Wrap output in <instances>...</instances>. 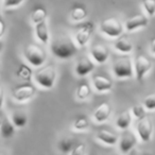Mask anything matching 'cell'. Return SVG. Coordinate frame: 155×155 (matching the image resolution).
Instances as JSON below:
<instances>
[{"instance_id":"obj_1","label":"cell","mask_w":155,"mask_h":155,"mask_svg":"<svg viewBox=\"0 0 155 155\" xmlns=\"http://www.w3.org/2000/svg\"><path fill=\"white\" fill-rule=\"evenodd\" d=\"M50 44V51L54 58L58 60H69L78 52V46L74 41L67 35H61L53 39Z\"/></svg>"},{"instance_id":"obj_2","label":"cell","mask_w":155,"mask_h":155,"mask_svg":"<svg viewBox=\"0 0 155 155\" xmlns=\"http://www.w3.org/2000/svg\"><path fill=\"white\" fill-rule=\"evenodd\" d=\"M58 79V70L52 64L43 65L38 67L34 73L35 83L43 89H51L54 87Z\"/></svg>"},{"instance_id":"obj_3","label":"cell","mask_w":155,"mask_h":155,"mask_svg":"<svg viewBox=\"0 0 155 155\" xmlns=\"http://www.w3.org/2000/svg\"><path fill=\"white\" fill-rule=\"evenodd\" d=\"M24 58L31 66L38 68L43 66L47 60V53L41 46L37 44H28L24 48Z\"/></svg>"},{"instance_id":"obj_4","label":"cell","mask_w":155,"mask_h":155,"mask_svg":"<svg viewBox=\"0 0 155 155\" xmlns=\"http://www.w3.org/2000/svg\"><path fill=\"white\" fill-rule=\"evenodd\" d=\"M113 73L118 79H131L134 75L132 58L127 54L115 58L113 63Z\"/></svg>"},{"instance_id":"obj_5","label":"cell","mask_w":155,"mask_h":155,"mask_svg":"<svg viewBox=\"0 0 155 155\" xmlns=\"http://www.w3.org/2000/svg\"><path fill=\"white\" fill-rule=\"evenodd\" d=\"M100 31L102 34L110 38H117L123 34L124 27L120 22V20H118L117 18L110 17L105 18L100 22Z\"/></svg>"},{"instance_id":"obj_6","label":"cell","mask_w":155,"mask_h":155,"mask_svg":"<svg viewBox=\"0 0 155 155\" xmlns=\"http://www.w3.org/2000/svg\"><path fill=\"white\" fill-rule=\"evenodd\" d=\"M36 95V87L30 82H25L12 91V99L17 103H26Z\"/></svg>"},{"instance_id":"obj_7","label":"cell","mask_w":155,"mask_h":155,"mask_svg":"<svg viewBox=\"0 0 155 155\" xmlns=\"http://www.w3.org/2000/svg\"><path fill=\"white\" fill-rule=\"evenodd\" d=\"M95 31V24L93 21L83 22L78 27L74 32V43L78 47H85L89 43Z\"/></svg>"},{"instance_id":"obj_8","label":"cell","mask_w":155,"mask_h":155,"mask_svg":"<svg viewBox=\"0 0 155 155\" xmlns=\"http://www.w3.org/2000/svg\"><path fill=\"white\" fill-rule=\"evenodd\" d=\"M133 69L136 80L141 81L152 69V63L146 55L139 54V55H137L134 58Z\"/></svg>"},{"instance_id":"obj_9","label":"cell","mask_w":155,"mask_h":155,"mask_svg":"<svg viewBox=\"0 0 155 155\" xmlns=\"http://www.w3.org/2000/svg\"><path fill=\"white\" fill-rule=\"evenodd\" d=\"M136 132L142 142H149L152 139L153 135V124L151 119L148 116L138 119L136 124Z\"/></svg>"},{"instance_id":"obj_10","label":"cell","mask_w":155,"mask_h":155,"mask_svg":"<svg viewBox=\"0 0 155 155\" xmlns=\"http://www.w3.org/2000/svg\"><path fill=\"white\" fill-rule=\"evenodd\" d=\"M118 144L120 152L123 153V154H127L137 144V136L133 132L129 131V129L124 130L121 136L119 137Z\"/></svg>"},{"instance_id":"obj_11","label":"cell","mask_w":155,"mask_h":155,"mask_svg":"<svg viewBox=\"0 0 155 155\" xmlns=\"http://www.w3.org/2000/svg\"><path fill=\"white\" fill-rule=\"evenodd\" d=\"M148 25H149L148 16L143 15V14H137V15L132 16V17L127 18L125 20L124 29L127 32H133V31L146 28Z\"/></svg>"},{"instance_id":"obj_12","label":"cell","mask_w":155,"mask_h":155,"mask_svg":"<svg viewBox=\"0 0 155 155\" xmlns=\"http://www.w3.org/2000/svg\"><path fill=\"white\" fill-rule=\"evenodd\" d=\"M94 69H95V62L87 56H83L78 60L74 67V72L78 77L83 78L93 72Z\"/></svg>"},{"instance_id":"obj_13","label":"cell","mask_w":155,"mask_h":155,"mask_svg":"<svg viewBox=\"0 0 155 155\" xmlns=\"http://www.w3.org/2000/svg\"><path fill=\"white\" fill-rule=\"evenodd\" d=\"M91 56L93 61L97 64H104L110 58V51L106 46L102 44H97L94 45L91 48Z\"/></svg>"},{"instance_id":"obj_14","label":"cell","mask_w":155,"mask_h":155,"mask_svg":"<svg viewBox=\"0 0 155 155\" xmlns=\"http://www.w3.org/2000/svg\"><path fill=\"white\" fill-rule=\"evenodd\" d=\"M110 114H112V106H110V104L107 103V102H103V103H101L94 110V121L96 123H99V124L104 123L110 119Z\"/></svg>"},{"instance_id":"obj_15","label":"cell","mask_w":155,"mask_h":155,"mask_svg":"<svg viewBox=\"0 0 155 155\" xmlns=\"http://www.w3.org/2000/svg\"><path fill=\"white\" fill-rule=\"evenodd\" d=\"M113 81L107 77L102 74H97L93 77V86L99 93H106L113 88Z\"/></svg>"},{"instance_id":"obj_16","label":"cell","mask_w":155,"mask_h":155,"mask_svg":"<svg viewBox=\"0 0 155 155\" xmlns=\"http://www.w3.org/2000/svg\"><path fill=\"white\" fill-rule=\"evenodd\" d=\"M34 32L35 36L38 39V41H41L44 45H49L51 37H50V31L47 20L34 25Z\"/></svg>"},{"instance_id":"obj_17","label":"cell","mask_w":155,"mask_h":155,"mask_svg":"<svg viewBox=\"0 0 155 155\" xmlns=\"http://www.w3.org/2000/svg\"><path fill=\"white\" fill-rule=\"evenodd\" d=\"M114 48L119 53L129 54L133 51V44L130 41L129 37L124 36V35H120V36L117 37L116 41H115Z\"/></svg>"},{"instance_id":"obj_18","label":"cell","mask_w":155,"mask_h":155,"mask_svg":"<svg viewBox=\"0 0 155 155\" xmlns=\"http://www.w3.org/2000/svg\"><path fill=\"white\" fill-rule=\"evenodd\" d=\"M88 15V11H87L86 7L80 3H77L71 8L70 12H69V16H70L71 21L73 22H81L85 19Z\"/></svg>"},{"instance_id":"obj_19","label":"cell","mask_w":155,"mask_h":155,"mask_svg":"<svg viewBox=\"0 0 155 155\" xmlns=\"http://www.w3.org/2000/svg\"><path fill=\"white\" fill-rule=\"evenodd\" d=\"M96 138L99 140L100 142L106 144V146H115L118 143V135L113 132L106 131V130H101L97 133Z\"/></svg>"},{"instance_id":"obj_20","label":"cell","mask_w":155,"mask_h":155,"mask_svg":"<svg viewBox=\"0 0 155 155\" xmlns=\"http://www.w3.org/2000/svg\"><path fill=\"white\" fill-rule=\"evenodd\" d=\"M132 120H133V116H132L131 110H125L122 113L119 114V116L116 119V127L121 131L127 130L132 124Z\"/></svg>"},{"instance_id":"obj_21","label":"cell","mask_w":155,"mask_h":155,"mask_svg":"<svg viewBox=\"0 0 155 155\" xmlns=\"http://www.w3.org/2000/svg\"><path fill=\"white\" fill-rule=\"evenodd\" d=\"M15 134V127L12 123L11 119H9L8 117H3L2 122L0 125V135L1 137L5 139H9L12 138Z\"/></svg>"},{"instance_id":"obj_22","label":"cell","mask_w":155,"mask_h":155,"mask_svg":"<svg viewBox=\"0 0 155 155\" xmlns=\"http://www.w3.org/2000/svg\"><path fill=\"white\" fill-rule=\"evenodd\" d=\"M29 120L28 114L25 110H14L11 115V121L15 127L22 129L27 125Z\"/></svg>"},{"instance_id":"obj_23","label":"cell","mask_w":155,"mask_h":155,"mask_svg":"<svg viewBox=\"0 0 155 155\" xmlns=\"http://www.w3.org/2000/svg\"><path fill=\"white\" fill-rule=\"evenodd\" d=\"M16 77L22 82H31L33 78V70L29 65L20 64L16 70Z\"/></svg>"},{"instance_id":"obj_24","label":"cell","mask_w":155,"mask_h":155,"mask_svg":"<svg viewBox=\"0 0 155 155\" xmlns=\"http://www.w3.org/2000/svg\"><path fill=\"white\" fill-rule=\"evenodd\" d=\"M48 17V11L45 7H36L33 9V11L30 14V19L33 25L39 24L41 21L47 20Z\"/></svg>"},{"instance_id":"obj_25","label":"cell","mask_w":155,"mask_h":155,"mask_svg":"<svg viewBox=\"0 0 155 155\" xmlns=\"http://www.w3.org/2000/svg\"><path fill=\"white\" fill-rule=\"evenodd\" d=\"M75 144L74 138L69 137V136H64L58 141V152L63 153V154H68Z\"/></svg>"},{"instance_id":"obj_26","label":"cell","mask_w":155,"mask_h":155,"mask_svg":"<svg viewBox=\"0 0 155 155\" xmlns=\"http://www.w3.org/2000/svg\"><path fill=\"white\" fill-rule=\"evenodd\" d=\"M91 95V87L87 82H82L79 84L75 91V97L80 101H85L87 100Z\"/></svg>"},{"instance_id":"obj_27","label":"cell","mask_w":155,"mask_h":155,"mask_svg":"<svg viewBox=\"0 0 155 155\" xmlns=\"http://www.w3.org/2000/svg\"><path fill=\"white\" fill-rule=\"evenodd\" d=\"M91 122H89V119L87 118L84 115H81V116H78L77 118L73 120L72 122V129L75 132H84L86 130H88Z\"/></svg>"},{"instance_id":"obj_28","label":"cell","mask_w":155,"mask_h":155,"mask_svg":"<svg viewBox=\"0 0 155 155\" xmlns=\"http://www.w3.org/2000/svg\"><path fill=\"white\" fill-rule=\"evenodd\" d=\"M141 5L147 16L153 17L155 15V0H142Z\"/></svg>"},{"instance_id":"obj_29","label":"cell","mask_w":155,"mask_h":155,"mask_svg":"<svg viewBox=\"0 0 155 155\" xmlns=\"http://www.w3.org/2000/svg\"><path fill=\"white\" fill-rule=\"evenodd\" d=\"M131 113L133 114L132 116L135 117L137 120H138V119H140V118H142V117L147 116V110H146V107H144L142 103L135 104V105L133 106V108H132Z\"/></svg>"},{"instance_id":"obj_30","label":"cell","mask_w":155,"mask_h":155,"mask_svg":"<svg viewBox=\"0 0 155 155\" xmlns=\"http://www.w3.org/2000/svg\"><path fill=\"white\" fill-rule=\"evenodd\" d=\"M86 143L85 142H79L73 146L71 151L68 153L69 155H85L86 154Z\"/></svg>"},{"instance_id":"obj_31","label":"cell","mask_w":155,"mask_h":155,"mask_svg":"<svg viewBox=\"0 0 155 155\" xmlns=\"http://www.w3.org/2000/svg\"><path fill=\"white\" fill-rule=\"evenodd\" d=\"M142 104L147 110H155V93L147 96L142 101Z\"/></svg>"},{"instance_id":"obj_32","label":"cell","mask_w":155,"mask_h":155,"mask_svg":"<svg viewBox=\"0 0 155 155\" xmlns=\"http://www.w3.org/2000/svg\"><path fill=\"white\" fill-rule=\"evenodd\" d=\"M25 0H2V7L5 9H14L24 2Z\"/></svg>"},{"instance_id":"obj_33","label":"cell","mask_w":155,"mask_h":155,"mask_svg":"<svg viewBox=\"0 0 155 155\" xmlns=\"http://www.w3.org/2000/svg\"><path fill=\"white\" fill-rule=\"evenodd\" d=\"M129 155H151L149 152H146V151H142V150H139V149H132L131 151H130L129 153H127Z\"/></svg>"},{"instance_id":"obj_34","label":"cell","mask_w":155,"mask_h":155,"mask_svg":"<svg viewBox=\"0 0 155 155\" xmlns=\"http://www.w3.org/2000/svg\"><path fill=\"white\" fill-rule=\"evenodd\" d=\"M5 30H7V26H5V22L2 18L0 17V39L2 38L3 35L5 33Z\"/></svg>"},{"instance_id":"obj_35","label":"cell","mask_w":155,"mask_h":155,"mask_svg":"<svg viewBox=\"0 0 155 155\" xmlns=\"http://www.w3.org/2000/svg\"><path fill=\"white\" fill-rule=\"evenodd\" d=\"M3 103H5V89L0 85V110L2 108Z\"/></svg>"},{"instance_id":"obj_36","label":"cell","mask_w":155,"mask_h":155,"mask_svg":"<svg viewBox=\"0 0 155 155\" xmlns=\"http://www.w3.org/2000/svg\"><path fill=\"white\" fill-rule=\"evenodd\" d=\"M150 50H151V53H152L153 55H155V37L152 38V41H151V43H150Z\"/></svg>"},{"instance_id":"obj_37","label":"cell","mask_w":155,"mask_h":155,"mask_svg":"<svg viewBox=\"0 0 155 155\" xmlns=\"http://www.w3.org/2000/svg\"><path fill=\"white\" fill-rule=\"evenodd\" d=\"M2 49H3V41L0 39V52L2 51Z\"/></svg>"},{"instance_id":"obj_38","label":"cell","mask_w":155,"mask_h":155,"mask_svg":"<svg viewBox=\"0 0 155 155\" xmlns=\"http://www.w3.org/2000/svg\"><path fill=\"white\" fill-rule=\"evenodd\" d=\"M1 122H2V116L0 114V125H1Z\"/></svg>"},{"instance_id":"obj_39","label":"cell","mask_w":155,"mask_h":155,"mask_svg":"<svg viewBox=\"0 0 155 155\" xmlns=\"http://www.w3.org/2000/svg\"><path fill=\"white\" fill-rule=\"evenodd\" d=\"M0 17H1V3H0Z\"/></svg>"},{"instance_id":"obj_40","label":"cell","mask_w":155,"mask_h":155,"mask_svg":"<svg viewBox=\"0 0 155 155\" xmlns=\"http://www.w3.org/2000/svg\"><path fill=\"white\" fill-rule=\"evenodd\" d=\"M0 155H3V154H0Z\"/></svg>"}]
</instances>
